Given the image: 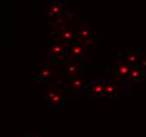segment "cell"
Masks as SVG:
<instances>
[{
	"mask_svg": "<svg viewBox=\"0 0 146 137\" xmlns=\"http://www.w3.org/2000/svg\"><path fill=\"white\" fill-rule=\"evenodd\" d=\"M47 97L50 98V102L55 106V107H58L59 104H62V96L60 95L57 91H50L47 93Z\"/></svg>",
	"mask_w": 146,
	"mask_h": 137,
	"instance_id": "obj_1",
	"label": "cell"
},
{
	"mask_svg": "<svg viewBox=\"0 0 146 137\" xmlns=\"http://www.w3.org/2000/svg\"><path fill=\"white\" fill-rule=\"evenodd\" d=\"M125 61H126V63L130 64V65H136L139 62V58H138V55L135 52L130 51L125 56Z\"/></svg>",
	"mask_w": 146,
	"mask_h": 137,
	"instance_id": "obj_5",
	"label": "cell"
},
{
	"mask_svg": "<svg viewBox=\"0 0 146 137\" xmlns=\"http://www.w3.org/2000/svg\"><path fill=\"white\" fill-rule=\"evenodd\" d=\"M140 64H141V69H146V58H143L142 60L140 61Z\"/></svg>",
	"mask_w": 146,
	"mask_h": 137,
	"instance_id": "obj_15",
	"label": "cell"
},
{
	"mask_svg": "<svg viewBox=\"0 0 146 137\" xmlns=\"http://www.w3.org/2000/svg\"><path fill=\"white\" fill-rule=\"evenodd\" d=\"M20 137H33V135H21Z\"/></svg>",
	"mask_w": 146,
	"mask_h": 137,
	"instance_id": "obj_17",
	"label": "cell"
},
{
	"mask_svg": "<svg viewBox=\"0 0 146 137\" xmlns=\"http://www.w3.org/2000/svg\"><path fill=\"white\" fill-rule=\"evenodd\" d=\"M40 77H41L42 79H47V78H50V69H47V67L42 69V70L40 71Z\"/></svg>",
	"mask_w": 146,
	"mask_h": 137,
	"instance_id": "obj_13",
	"label": "cell"
},
{
	"mask_svg": "<svg viewBox=\"0 0 146 137\" xmlns=\"http://www.w3.org/2000/svg\"><path fill=\"white\" fill-rule=\"evenodd\" d=\"M84 43L86 44L87 47H88V45L92 47V45H93V40H92V38H88V39H86V40H84Z\"/></svg>",
	"mask_w": 146,
	"mask_h": 137,
	"instance_id": "obj_16",
	"label": "cell"
},
{
	"mask_svg": "<svg viewBox=\"0 0 146 137\" xmlns=\"http://www.w3.org/2000/svg\"><path fill=\"white\" fill-rule=\"evenodd\" d=\"M76 36H77L76 34L70 32V31H64V32L61 33V38L65 39V40H73Z\"/></svg>",
	"mask_w": 146,
	"mask_h": 137,
	"instance_id": "obj_12",
	"label": "cell"
},
{
	"mask_svg": "<svg viewBox=\"0 0 146 137\" xmlns=\"http://www.w3.org/2000/svg\"><path fill=\"white\" fill-rule=\"evenodd\" d=\"M67 72L73 78H77L79 76V67H77L75 63H70L67 67Z\"/></svg>",
	"mask_w": 146,
	"mask_h": 137,
	"instance_id": "obj_9",
	"label": "cell"
},
{
	"mask_svg": "<svg viewBox=\"0 0 146 137\" xmlns=\"http://www.w3.org/2000/svg\"><path fill=\"white\" fill-rule=\"evenodd\" d=\"M133 70V65H130L128 63H124V64H120L118 67V74L120 76H127L129 75V73Z\"/></svg>",
	"mask_w": 146,
	"mask_h": 137,
	"instance_id": "obj_4",
	"label": "cell"
},
{
	"mask_svg": "<svg viewBox=\"0 0 146 137\" xmlns=\"http://www.w3.org/2000/svg\"><path fill=\"white\" fill-rule=\"evenodd\" d=\"M144 75V72L141 67H133L131 72L129 73L128 75V78H129L130 80H139L141 79Z\"/></svg>",
	"mask_w": 146,
	"mask_h": 137,
	"instance_id": "obj_2",
	"label": "cell"
},
{
	"mask_svg": "<svg viewBox=\"0 0 146 137\" xmlns=\"http://www.w3.org/2000/svg\"><path fill=\"white\" fill-rule=\"evenodd\" d=\"M70 87H72V89L74 91L78 92V91H80L84 87V81H83L82 78H79V77L74 78L73 80H72V82H70Z\"/></svg>",
	"mask_w": 146,
	"mask_h": 137,
	"instance_id": "obj_7",
	"label": "cell"
},
{
	"mask_svg": "<svg viewBox=\"0 0 146 137\" xmlns=\"http://www.w3.org/2000/svg\"><path fill=\"white\" fill-rule=\"evenodd\" d=\"M50 53L53 55H56V56H61L64 54V47L61 43L54 44L50 49Z\"/></svg>",
	"mask_w": 146,
	"mask_h": 137,
	"instance_id": "obj_8",
	"label": "cell"
},
{
	"mask_svg": "<svg viewBox=\"0 0 146 137\" xmlns=\"http://www.w3.org/2000/svg\"><path fill=\"white\" fill-rule=\"evenodd\" d=\"M70 53L74 56H82L83 53H84V50L81 45H78V44H75L73 47H70Z\"/></svg>",
	"mask_w": 146,
	"mask_h": 137,
	"instance_id": "obj_11",
	"label": "cell"
},
{
	"mask_svg": "<svg viewBox=\"0 0 146 137\" xmlns=\"http://www.w3.org/2000/svg\"><path fill=\"white\" fill-rule=\"evenodd\" d=\"M117 90H118V86H117L116 84H113V82L105 84L104 95H106V96H111V95H115V94L117 93Z\"/></svg>",
	"mask_w": 146,
	"mask_h": 137,
	"instance_id": "obj_6",
	"label": "cell"
},
{
	"mask_svg": "<svg viewBox=\"0 0 146 137\" xmlns=\"http://www.w3.org/2000/svg\"><path fill=\"white\" fill-rule=\"evenodd\" d=\"M50 12H52L53 14H59L60 12H61V9H60L59 7L55 5V7H50Z\"/></svg>",
	"mask_w": 146,
	"mask_h": 137,
	"instance_id": "obj_14",
	"label": "cell"
},
{
	"mask_svg": "<svg viewBox=\"0 0 146 137\" xmlns=\"http://www.w3.org/2000/svg\"><path fill=\"white\" fill-rule=\"evenodd\" d=\"M104 89H105V84H101V82H96V84H92L90 91L94 95H104Z\"/></svg>",
	"mask_w": 146,
	"mask_h": 137,
	"instance_id": "obj_3",
	"label": "cell"
},
{
	"mask_svg": "<svg viewBox=\"0 0 146 137\" xmlns=\"http://www.w3.org/2000/svg\"><path fill=\"white\" fill-rule=\"evenodd\" d=\"M77 38L78 39H81V40H86V39H88V38H90L92 37V32H90V30H87V29H82V30L80 31L79 34L77 35Z\"/></svg>",
	"mask_w": 146,
	"mask_h": 137,
	"instance_id": "obj_10",
	"label": "cell"
}]
</instances>
